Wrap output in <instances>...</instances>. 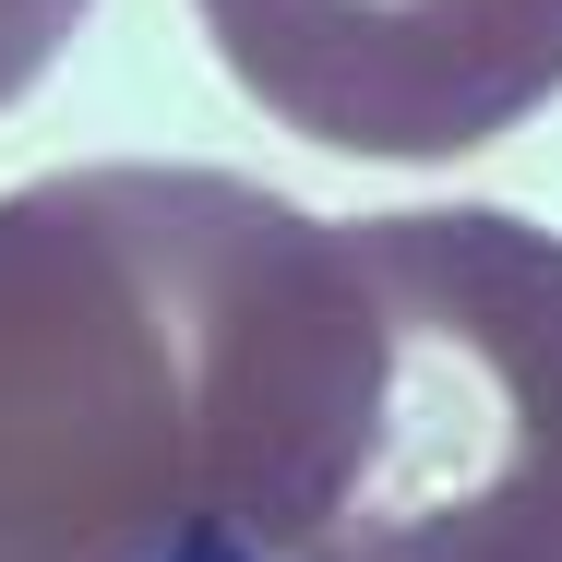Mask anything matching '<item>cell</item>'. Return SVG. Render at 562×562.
Masks as SVG:
<instances>
[{"label":"cell","instance_id":"obj_1","mask_svg":"<svg viewBox=\"0 0 562 562\" xmlns=\"http://www.w3.org/2000/svg\"><path fill=\"white\" fill-rule=\"evenodd\" d=\"M227 551L562 562V227L288 216L239 324Z\"/></svg>","mask_w":562,"mask_h":562},{"label":"cell","instance_id":"obj_2","mask_svg":"<svg viewBox=\"0 0 562 562\" xmlns=\"http://www.w3.org/2000/svg\"><path fill=\"white\" fill-rule=\"evenodd\" d=\"M288 216L227 168L0 192V562H239L227 407Z\"/></svg>","mask_w":562,"mask_h":562},{"label":"cell","instance_id":"obj_3","mask_svg":"<svg viewBox=\"0 0 562 562\" xmlns=\"http://www.w3.org/2000/svg\"><path fill=\"white\" fill-rule=\"evenodd\" d=\"M239 97L371 168H443L562 97V0H192Z\"/></svg>","mask_w":562,"mask_h":562},{"label":"cell","instance_id":"obj_4","mask_svg":"<svg viewBox=\"0 0 562 562\" xmlns=\"http://www.w3.org/2000/svg\"><path fill=\"white\" fill-rule=\"evenodd\" d=\"M72 24H85V0H0V109L72 48Z\"/></svg>","mask_w":562,"mask_h":562}]
</instances>
